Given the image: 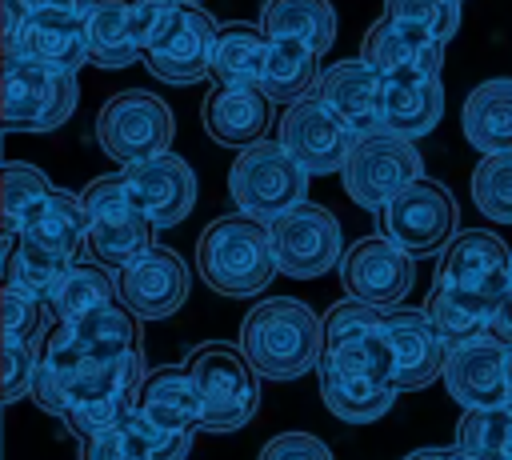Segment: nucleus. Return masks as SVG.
<instances>
[{
  "mask_svg": "<svg viewBox=\"0 0 512 460\" xmlns=\"http://www.w3.org/2000/svg\"><path fill=\"white\" fill-rule=\"evenodd\" d=\"M144 372L140 316L116 300L44 336L32 400L84 440L136 408Z\"/></svg>",
  "mask_w": 512,
  "mask_h": 460,
  "instance_id": "f257e3e1",
  "label": "nucleus"
},
{
  "mask_svg": "<svg viewBox=\"0 0 512 460\" xmlns=\"http://www.w3.org/2000/svg\"><path fill=\"white\" fill-rule=\"evenodd\" d=\"M320 400L336 420L372 424L396 396V352L384 328V308L356 296L336 300L324 312V356H320Z\"/></svg>",
  "mask_w": 512,
  "mask_h": 460,
  "instance_id": "f03ea898",
  "label": "nucleus"
},
{
  "mask_svg": "<svg viewBox=\"0 0 512 460\" xmlns=\"http://www.w3.org/2000/svg\"><path fill=\"white\" fill-rule=\"evenodd\" d=\"M512 248L484 228L456 232L436 260V280L424 300V312L440 328L448 344H464L472 336L492 332L500 296L508 288Z\"/></svg>",
  "mask_w": 512,
  "mask_h": 460,
  "instance_id": "7ed1b4c3",
  "label": "nucleus"
},
{
  "mask_svg": "<svg viewBox=\"0 0 512 460\" xmlns=\"http://www.w3.org/2000/svg\"><path fill=\"white\" fill-rule=\"evenodd\" d=\"M240 348L268 380H296L324 356V320L292 296L260 300L240 324Z\"/></svg>",
  "mask_w": 512,
  "mask_h": 460,
  "instance_id": "20e7f679",
  "label": "nucleus"
},
{
  "mask_svg": "<svg viewBox=\"0 0 512 460\" xmlns=\"http://www.w3.org/2000/svg\"><path fill=\"white\" fill-rule=\"evenodd\" d=\"M196 272L212 292L232 300H248L264 292L280 272L268 224L248 212L216 216L196 240Z\"/></svg>",
  "mask_w": 512,
  "mask_h": 460,
  "instance_id": "39448f33",
  "label": "nucleus"
},
{
  "mask_svg": "<svg viewBox=\"0 0 512 460\" xmlns=\"http://www.w3.org/2000/svg\"><path fill=\"white\" fill-rule=\"evenodd\" d=\"M184 368L192 372L204 396V432H236L260 408V372L244 356L240 344L208 340L188 352Z\"/></svg>",
  "mask_w": 512,
  "mask_h": 460,
  "instance_id": "423d86ee",
  "label": "nucleus"
},
{
  "mask_svg": "<svg viewBox=\"0 0 512 460\" xmlns=\"http://www.w3.org/2000/svg\"><path fill=\"white\" fill-rule=\"evenodd\" d=\"M304 192H308V172L280 140H256L240 148V156L228 168V196L236 212H248L264 224L304 204Z\"/></svg>",
  "mask_w": 512,
  "mask_h": 460,
  "instance_id": "0eeeda50",
  "label": "nucleus"
},
{
  "mask_svg": "<svg viewBox=\"0 0 512 460\" xmlns=\"http://www.w3.org/2000/svg\"><path fill=\"white\" fill-rule=\"evenodd\" d=\"M220 24L192 0H172L160 24L144 36L140 60L164 84H196L212 76V48Z\"/></svg>",
  "mask_w": 512,
  "mask_h": 460,
  "instance_id": "6e6552de",
  "label": "nucleus"
},
{
  "mask_svg": "<svg viewBox=\"0 0 512 460\" xmlns=\"http://www.w3.org/2000/svg\"><path fill=\"white\" fill-rule=\"evenodd\" d=\"M84 212H88V252L104 268H124L140 260L156 244V224L128 200L120 172L96 176L84 192Z\"/></svg>",
  "mask_w": 512,
  "mask_h": 460,
  "instance_id": "1a4fd4ad",
  "label": "nucleus"
},
{
  "mask_svg": "<svg viewBox=\"0 0 512 460\" xmlns=\"http://www.w3.org/2000/svg\"><path fill=\"white\" fill-rule=\"evenodd\" d=\"M80 88L72 72L36 64L28 56H4V128L52 132L76 112Z\"/></svg>",
  "mask_w": 512,
  "mask_h": 460,
  "instance_id": "9d476101",
  "label": "nucleus"
},
{
  "mask_svg": "<svg viewBox=\"0 0 512 460\" xmlns=\"http://www.w3.org/2000/svg\"><path fill=\"white\" fill-rule=\"evenodd\" d=\"M172 132H176L172 108L156 92H144V88H124L108 96L96 116V140L104 156H112L120 168L168 152Z\"/></svg>",
  "mask_w": 512,
  "mask_h": 460,
  "instance_id": "9b49d317",
  "label": "nucleus"
},
{
  "mask_svg": "<svg viewBox=\"0 0 512 460\" xmlns=\"http://www.w3.org/2000/svg\"><path fill=\"white\" fill-rule=\"evenodd\" d=\"M340 176H344V192L352 204L380 212L396 192H404L412 180L424 176V160L408 136L380 128V132L356 136L352 156Z\"/></svg>",
  "mask_w": 512,
  "mask_h": 460,
  "instance_id": "f8f14e48",
  "label": "nucleus"
},
{
  "mask_svg": "<svg viewBox=\"0 0 512 460\" xmlns=\"http://www.w3.org/2000/svg\"><path fill=\"white\" fill-rule=\"evenodd\" d=\"M456 196L440 180H412L380 208V232L408 256H432L456 236Z\"/></svg>",
  "mask_w": 512,
  "mask_h": 460,
  "instance_id": "ddd939ff",
  "label": "nucleus"
},
{
  "mask_svg": "<svg viewBox=\"0 0 512 460\" xmlns=\"http://www.w3.org/2000/svg\"><path fill=\"white\" fill-rule=\"evenodd\" d=\"M268 232H272L276 268L292 280H316L328 268H336L344 256L340 220L328 208L308 204V200L268 220Z\"/></svg>",
  "mask_w": 512,
  "mask_h": 460,
  "instance_id": "4468645a",
  "label": "nucleus"
},
{
  "mask_svg": "<svg viewBox=\"0 0 512 460\" xmlns=\"http://www.w3.org/2000/svg\"><path fill=\"white\" fill-rule=\"evenodd\" d=\"M276 140L304 164L308 176H332V172H344L356 132L316 92H308V96L284 104Z\"/></svg>",
  "mask_w": 512,
  "mask_h": 460,
  "instance_id": "2eb2a0df",
  "label": "nucleus"
},
{
  "mask_svg": "<svg viewBox=\"0 0 512 460\" xmlns=\"http://www.w3.org/2000/svg\"><path fill=\"white\" fill-rule=\"evenodd\" d=\"M412 260L416 256H408L396 240L376 232V236L348 244L336 272H340L344 296H356V300L376 304V308H396L412 292V280H416Z\"/></svg>",
  "mask_w": 512,
  "mask_h": 460,
  "instance_id": "dca6fc26",
  "label": "nucleus"
},
{
  "mask_svg": "<svg viewBox=\"0 0 512 460\" xmlns=\"http://www.w3.org/2000/svg\"><path fill=\"white\" fill-rule=\"evenodd\" d=\"M444 388L460 408H488L512 396L508 380V344L496 332L472 336L448 348L444 360Z\"/></svg>",
  "mask_w": 512,
  "mask_h": 460,
  "instance_id": "f3484780",
  "label": "nucleus"
},
{
  "mask_svg": "<svg viewBox=\"0 0 512 460\" xmlns=\"http://www.w3.org/2000/svg\"><path fill=\"white\" fill-rule=\"evenodd\" d=\"M120 180H124L128 200H132L156 228L180 224V220L192 212V204H196V176H192L188 160L176 156V152H160V156H152V160L124 164V168H120Z\"/></svg>",
  "mask_w": 512,
  "mask_h": 460,
  "instance_id": "a211bd4d",
  "label": "nucleus"
},
{
  "mask_svg": "<svg viewBox=\"0 0 512 460\" xmlns=\"http://www.w3.org/2000/svg\"><path fill=\"white\" fill-rule=\"evenodd\" d=\"M16 244L32 256H44L60 268L76 264L80 252H88V212H84V196L64 192V188H48L44 200H36L16 232Z\"/></svg>",
  "mask_w": 512,
  "mask_h": 460,
  "instance_id": "6ab92c4d",
  "label": "nucleus"
},
{
  "mask_svg": "<svg viewBox=\"0 0 512 460\" xmlns=\"http://www.w3.org/2000/svg\"><path fill=\"white\" fill-rule=\"evenodd\" d=\"M188 284H192L188 264L180 260V252H172L164 244H152L140 260H132L116 272L120 304H128L140 320H164V316L180 312L188 300Z\"/></svg>",
  "mask_w": 512,
  "mask_h": 460,
  "instance_id": "aec40b11",
  "label": "nucleus"
},
{
  "mask_svg": "<svg viewBox=\"0 0 512 460\" xmlns=\"http://www.w3.org/2000/svg\"><path fill=\"white\" fill-rule=\"evenodd\" d=\"M384 328L396 352V380L400 392H416L428 388L432 380L444 376V360H448V340L440 336V328L432 324V316L424 308H384Z\"/></svg>",
  "mask_w": 512,
  "mask_h": 460,
  "instance_id": "412c9836",
  "label": "nucleus"
},
{
  "mask_svg": "<svg viewBox=\"0 0 512 460\" xmlns=\"http://www.w3.org/2000/svg\"><path fill=\"white\" fill-rule=\"evenodd\" d=\"M16 56H28L36 64H48V68H60V72L76 76L84 64H92V56H88V12L28 0V24H24V40H20Z\"/></svg>",
  "mask_w": 512,
  "mask_h": 460,
  "instance_id": "4be33fe9",
  "label": "nucleus"
},
{
  "mask_svg": "<svg viewBox=\"0 0 512 460\" xmlns=\"http://www.w3.org/2000/svg\"><path fill=\"white\" fill-rule=\"evenodd\" d=\"M196 432H168L144 412H128L116 424L80 440V460H188Z\"/></svg>",
  "mask_w": 512,
  "mask_h": 460,
  "instance_id": "5701e85b",
  "label": "nucleus"
},
{
  "mask_svg": "<svg viewBox=\"0 0 512 460\" xmlns=\"http://www.w3.org/2000/svg\"><path fill=\"white\" fill-rule=\"evenodd\" d=\"M272 120V100L260 84H216L200 104L204 132L224 148H248L264 140Z\"/></svg>",
  "mask_w": 512,
  "mask_h": 460,
  "instance_id": "b1692460",
  "label": "nucleus"
},
{
  "mask_svg": "<svg viewBox=\"0 0 512 460\" xmlns=\"http://www.w3.org/2000/svg\"><path fill=\"white\" fill-rule=\"evenodd\" d=\"M380 72L364 60V56H352V60H336L332 68L320 72L316 80V96L356 132V136H368V132H380Z\"/></svg>",
  "mask_w": 512,
  "mask_h": 460,
  "instance_id": "393cba45",
  "label": "nucleus"
},
{
  "mask_svg": "<svg viewBox=\"0 0 512 460\" xmlns=\"http://www.w3.org/2000/svg\"><path fill=\"white\" fill-rule=\"evenodd\" d=\"M136 412H144L168 432H204V396L184 364L148 368L136 396Z\"/></svg>",
  "mask_w": 512,
  "mask_h": 460,
  "instance_id": "a878e982",
  "label": "nucleus"
},
{
  "mask_svg": "<svg viewBox=\"0 0 512 460\" xmlns=\"http://www.w3.org/2000/svg\"><path fill=\"white\" fill-rule=\"evenodd\" d=\"M380 80H384L380 84V124L388 132L416 140L440 124V112H444L440 76L404 72V76H380Z\"/></svg>",
  "mask_w": 512,
  "mask_h": 460,
  "instance_id": "bb28decb",
  "label": "nucleus"
},
{
  "mask_svg": "<svg viewBox=\"0 0 512 460\" xmlns=\"http://www.w3.org/2000/svg\"><path fill=\"white\" fill-rule=\"evenodd\" d=\"M444 52H448V44L424 40V36L400 28V24L388 20V16H380V20L364 32V44H360V56H364L380 76H404V72L440 76Z\"/></svg>",
  "mask_w": 512,
  "mask_h": 460,
  "instance_id": "cd10ccee",
  "label": "nucleus"
},
{
  "mask_svg": "<svg viewBox=\"0 0 512 460\" xmlns=\"http://www.w3.org/2000/svg\"><path fill=\"white\" fill-rule=\"evenodd\" d=\"M460 128L476 152H512V76L472 88L460 108Z\"/></svg>",
  "mask_w": 512,
  "mask_h": 460,
  "instance_id": "c85d7f7f",
  "label": "nucleus"
},
{
  "mask_svg": "<svg viewBox=\"0 0 512 460\" xmlns=\"http://www.w3.org/2000/svg\"><path fill=\"white\" fill-rule=\"evenodd\" d=\"M268 68V32L248 20H228L216 32L212 80L216 84H260Z\"/></svg>",
  "mask_w": 512,
  "mask_h": 460,
  "instance_id": "c756f323",
  "label": "nucleus"
},
{
  "mask_svg": "<svg viewBox=\"0 0 512 460\" xmlns=\"http://www.w3.org/2000/svg\"><path fill=\"white\" fill-rule=\"evenodd\" d=\"M320 80V52L292 36H268V68L260 88L272 104H292L308 96Z\"/></svg>",
  "mask_w": 512,
  "mask_h": 460,
  "instance_id": "7c9ffc66",
  "label": "nucleus"
},
{
  "mask_svg": "<svg viewBox=\"0 0 512 460\" xmlns=\"http://www.w3.org/2000/svg\"><path fill=\"white\" fill-rule=\"evenodd\" d=\"M260 28L268 36H292L316 48L320 56L336 40V12L328 0H264Z\"/></svg>",
  "mask_w": 512,
  "mask_h": 460,
  "instance_id": "2f4dec72",
  "label": "nucleus"
},
{
  "mask_svg": "<svg viewBox=\"0 0 512 460\" xmlns=\"http://www.w3.org/2000/svg\"><path fill=\"white\" fill-rule=\"evenodd\" d=\"M120 292H116V276H108V268L100 260L92 264H72L64 268V276L56 280L52 296H48V312L56 324L64 320H76V316H88L104 304H116Z\"/></svg>",
  "mask_w": 512,
  "mask_h": 460,
  "instance_id": "473e14b6",
  "label": "nucleus"
},
{
  "mask_svg": "<svg viewBox=\"0 0 512 460\" xmlns=\"http://www.w3.org/2000/svg\"><path fill=\"white\" fill-rule=\"evenodd\" d=\"M88 56L96 68H128L140 44L128 20V0H96L88 12Z\"/></svg>",
  "mask_w": 512,
  "mask_h": 460,
  "instance_id": "72a5a7b5",
  "label": "nucleus"
},
{
  "mask_svg": "<svg viewBox=\"0 0 512 460\" xmlns=\"http://www.w3.org/2000/svg\"><path fill=\"white\" fill-rule=\"evenodd\" d=\"M456 448L476 460H512V396L488 408H464L456 424Z\"/></svg>",
  "mask_w": 512,
  "mask_h": 460,
  "instance_id": "f704fd0d",
  "label": "nucleus"
},
{
  "mask_svg": "<svg viewBox=\"0 0 512 460\" xmlns=\"http://www.w3.org/2000/svg\"><path fill=\"white\" fill-rule=\"evenodd\" d=\"M384 16L424 40L448 44L460 28V0H384Z\"/></svg>",
  "mask_w": 512,
  "mask_h": 460,
  "instance_id": "c9c22d12",
  "label": "nucleus"
},
{
  "mask_svg": "<svg viewBox=\"0 0 512 460\" xmlns=\"http://www.w3.org/2000/svg\"><path fill=\"white\" fill-rule=\"evenodd\" d=\"M472 200L480 216L512 224V152H488L472 172Z\"/></svg>",
  "mask_w": 512,
  "mask_h": 460,
  "instance_id": "e433bc0d",
  "label": "nucleus"
},
{
  "mask_svg": "<svg viewBox=\"0 0 512 460\" xmlns=\"http://www.w3.org/2000/svg\"><path fill=\"white\" fill-rule=\"evenodd\" d=\"M48 176L24 160H4V172H0V196H4V236L12 240L28 216V208L36 200H44L48 192Z\"/></svg>",
  "mask_w": 512,
  "mask_h": 460,
  "instance_id": "4c0bfd02",
  "label": "nucleus"
},
{
  "mask_svg": "<svg viewBox=\"0 0 512 460\" xmlns=\"http://www.w3.org/2000/svg\"><path fill=\"white\" fill-rule=\"evenodd\" d=\"M44 316H52V312H48V304L40 296H32V292H24L16 284H4L0 320H4V336L8 340H32V344H40Z\"/></svg>",
  "mask_w": 512,
  "mask_h": 460,
  "instance_id": "58836bf2",
  "label": "nucleus"
},
{
  "mask_svg": "<svg viewBox=\"0 0 512 460\" xmlns=\"http://www.w3.org/2000/svg\"><path fill=\"white\" fill-rule=\"evenodd\" d=\"M40 348L32 340H8L4 336V376H0V396L4 404H16L20 396H32L36 372H40Z\"/></svg>",
  "mask_w": 512,
  "mask_h": 460,
  "instance_id": "ea45409f",
  "label": "nucleus"
},
{
  "mask_svg": "<svg viewBox=\"0 0 512 460\" xmlns=\"http://www.w3.org/2000/svg\"><path fill=\"white\" fill-rule=\"evenodd\" d=\"M256 460H332V452L312 432H280L260 448Z\"/></svg>",
  "mask_w": 512,
  "mask_h": 460,
  "instance_id": "a19ab883",
  "label": "nucleus"
},
{
  "mask_svg": "<svg viewBox=\"0 0 512 460\" xmlns=\"http://www.w3.org/2000/svg\"><path fill=\"white\" fill-rule=\"evenodd\" d=\"M24 24H28V0H4V56L20 52Z\"/></svg>",
  "mask_w": 512,
  "mask_h": 460,
  "instance_id": "79ce46f5",
  "label": "nucleus"
},
{
  "mask_svg": "<svg viewBox=\"0 0 512 460\" xmlns=\"http://www.w3.org/2000/svg\"><path fill=\"white\" fill-rule=\"evenodd\" d=\"M492 332H496L504 344H512V272H508V288H504V296H500V308H496Z\"/></svg>",
  "mask_w": 512,
  "mask_h": 460,
  "instance_id": "37998d69",
  "label": "nucleus"
},
{
  "mask_svg": "<svg viewBox=\"0 0 512 460\" xmlns=\"http://www.w3.org/2000/svg\"><path fill=\"white\" fill-rule=\"evenodd\" d=\"M404 460H476V456H468L464 448H416Z\"/></svg>",
  "mask_w": 512,
  "mask_h": 460,
  "instance_id": "c03bdc74",
  "label": "nucleus"
},
{
  "mask_svg": "<svg viewBox=\"0 0 512 460\" xmlns=\"http://www.w3.org/2000/svg\"><path fill=\"white\" fill-rule=\"evenodd\" d=\"M508 380H512V344H508Z\"/></svg>",
  "mask_w": 512,
  "mask_h": 460,
  "instance_id": "a18cd8bd",
  "label": "nucleus"
},
{
  "mask_svg": "<svg viewBox=\"0 0 512 460\" xmlns=\"http://www.w3.org/2000/svg\"><path fill=\"white\" fill-rule=\"evenodd\" d=\"M192 4H200V0H192Z\"/></svg>",
  "mask_w": 512,
  "mask_h": 460,
  "instance_id": "49530a36",
  "label": "nucleus"
}]
</instances>
